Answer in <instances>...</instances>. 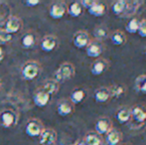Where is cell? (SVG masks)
<instances>
[{
  "label": "cell",
  "mask_w": 146,
  "mask_h": 145,
  "mask_svg": "<svg viewBox=\"0 0 146 145\" xmlns=\"http://www.w3.org/2000/svg\"><path fill=\"white\" fill-rule=\"evenodd\" d=\"M75 75V67L71 63L65 62L60 65L54 75V79L59 83H63L72 79Z\"/></svg>",
  "instance_id": "6da1fadb"
},
{
  "label": "cell",
  "mask_w": 146,
  "mask_h": 145,
  "mask_svg": "<svg viewBox=\"0 0 146 145\" xmlns=\"http://www.w3.org/2000/svg\"><path fill=\"white\" fill-rule=\"evenodd\" d=\"M41 73V67L36 61H28L21 69V75L26 81H33L39 77Z\"/></svg>",
  "instance_id": "7a4b0ae2"
},
{
  "label": "cell",
  "mask_w": 146,
  "mask_h": 145,
  "mask_svg": "<svg viewBox=\"0 0 146 145\" xmlns=\"http://www.w3.org/2000/svg\"><path fill=\"white\" fill-rule=\"evenodd\" d=\"M68 11V6L63 1H56L51 4L49 8V16L52 19L59 20L65 16V14Z\"/></svg>",
  "instance_id": "3957f363"
},
{
  "label": "cell",
  "mask_w": 146,
  "mask_h": 145,
  "mask_svg": "<svg viewBox=\"0 0 146 145\" xmlns=\"http://www.w3.org/2000/svg\"><path fill=\"white\" fill-rule=\"evenodd\" d=\"M17 123V115L11 109H5L0 113V124L4 128H11Z\"/></svg>",
  "instance_id": "277c9868"
},
{
  "label": "cell",
  "mask_w": 146,
  "mask_h": 145,
  "mask_svg": "<svg viewBox=\"0 0 146 145\" xmlns=\"http://www.w3.org/2000/svg\"><path fill=\"white\" fill-rule=\"evenodd\" d=\"M44 129L42 122L38 119H31L25 126V133L30 137H39Z\"/></svg>",
  "instance_id": "5b68a950"
},
{
  "label": "cell",
  "mask_w": 146,
  "mask_h": 145,
  "mask_svg": "<svg viewBox=\"0 0 146 145\" xmlns=\"http://www.w3.org/2000/svg\"><path fill=\"white\" fill-rule=\"evenodd\" d=\"M22 25H23V23H22V20L19 17L11 16L4 23V30L10 35H13V34L17 33L21 30Z\"/></svg>",
  "instance_id": "8992f818"
},
{
  "label": "cell",
  "mask_w": 146,
  "mask_h": 145,
  "mask_svg": "<svg viewBox=\"0 0 146 145\" xmlns=\"http://www.w3.org/2000/svg\"><path fill=\"white\" fill-rule=\"evenodd\" d=\"M58 46V39L54 35H46L42 38L40 43L41 50L46 53H51Z\"/></svg>",
  "instance_id": "52a82bcc"
},
{
  "label": "cell",
  "mask_w": 146,
  "mask_h": 145,
  "mask_svg": "<svg viewBox=\"0 0 146 145\" xmlns=\"http://www.w3.org/2000/svg\"><path fill=\"white\" fill-rule=\"evenodd\" d=\"M73 44L78 49L87 48L90 44V36L86 31H78L73 37Z\"/></svg>",
  "instance_id": "ba28073f"
},
{
  "label": "cell",
  "mask_w": 146,
  "mask_h": 145,
  "mask_svg": "<svg viewBox=\"0 0 146 145\" xmlns=\"http://www.w3.org/2000/svg\"><path fill=\"white\" fill-rule=\"evenodd\" d=\"M40 145L54 144L57 140V132L52 128H44L39 136Z\"/></svg>",
  "instance_id": "9c48e42d"
},
{
  "label": "cell",
  "mask_w": 146,
  "mask_h": 145,
  "mask_svg": "<svg viewBox=\"0 0 146 145\" xmlns=\"http://www.w3.org/2000/svg\"><path fill=\"white\" fill-rule=\"evenodd\" d=\"M51 99V95H48L46 91H44L42 89L37 91L35 95H33V101H34L35 105L38 107H45L49 103Z\"/></svg>",
  "instance_id": "30bf717a"
},
{
  "label": "cell",
  "mask_w": 146,
  "mask_h": 145,
  "mask_svg": "<svg viewBox=\"0 0 146 145\" xmlns=\"http://www.w3.org/2000/svg\"><path fill=\"white\" fill-rule=\"evenodd\" d=\"M102 51H104L102 45L98 41L90 43L86 48V52H87V55L90 58H98L102 54Z\"/></svg>",
  "instance_id": "8fae6325"
},
{
  "label": "cell",
  "mask_w": 146,
  "mask_h": 145,
  "mask_svg": "<svg viewBox=\"0 0 146 145\" xmlns=\"http://www.w3.org/2000/svg\"><path fill=\"white\" fill-rule=\"evenodd\" d=\"M73 111H74V105L69 101H62L57 105V112H58L60 116L65 117V116L72 114Z\"/></svg>",
  "instance_id": "7c38bea8"
},
{
  "label": "cell",
  "mask_w": 146,
  "mask_h": 145,
  "mask_svg": "<svg viewBox=\"0 0 146 145\" xmlns=\"http://www.w3.org/2000/svg\"><path fill=\"white\" fill-rule=\"evenodd\" d=\"M108 69V63L106 61L100 59V60H96V62L92 63V68H90V73L94 75H102Z\"/></svg>",
  "instance_id": "4fadbf2b"
},
{
  "label": "cell",
  "mask_w": 146,
  "mask_h": 145,
  "mask_svg": "<svg viewBox=\"0 0 146 145\" xmlns=\"http://www.w3.org/2000/svg\"><path fill=\"white\" fill-rule=\"evenodd\" d=\"M94 128H96V131L98 135L106 134L110 130V121L108 118H100L96 122Z\"/></svg>",
  "instance_id": "5bb4252c"
},
{
  "label": "cell",
  "mask_w": 146,
  "mask_h": 145,
  "mask_svg": "<svg viewBox=\"0 0 146 145\" xmlns=\"http://www.w3.org/2000/svg\"><path fill=\"white\" fill-rule=\"evenodd\" d=\"M94 101L98 103H106L110 99V89L106 87H100L94 93Z\"/></svg>",
  "instance_id": "9a60e30c"
},
{
  "label": "cell",
  "mask_w": 146,
  "mask_h": 145,
  "mask_svg": "<svg viewBox=\"0 0 146 145\" xmlns=\"http://www.w3.org/2000/svg\"><path fill=\"white\" fill-rule=\"evenodd\" d=\"M88 11L90 15L94 16V17H102V16H104V14H106V7L104 3H102V2L96 1V3H94Z\"/></svg>",
  "instance_id": "2e32d148"
},
{
  "label": "cell",
  "mask_w": 146,
  "mask_h": 145,
  "mask_svg": "<svg viewBox=\"0 0 146 145\" xmlns=\"http://www.w3.org/2000/svg\"><path fill=\"white\" fill-rule=\"evenodd\" d=\"M115 117L119 123H121V124L126 123L131 118L130 109H128L127 107H121L120 109L117 110V112L115 113Z\"/></svg>",
  "instance_id": "e0dca14e"
},
{
  "label": "cell",
  "mask_w": 146,
  "mask_h": 145,
  "mask_svg": "<svg viewBox=\"0 0 146 145\" xmlns=\"http://www.w3.org/2000/svg\"><path fill=\"white\" fill-rule=\"evenodd\" d=\"M131 111V117L133 118V120L138 123H143L146 120V111L143 109H141L140 107H133Z\"/></svg>",
  "instance_id": "ac0fdd59"
},
{
  "label": "cell",
  "mask_w": 146,
  "mask_h": 145,
  "mask_svg": "<svg viewBox=\"0 0 146 145\" xmlns=\"http://www.w3.org/2000/svg\"><path fill=\"white\" fill-rule=\"evenodd\" d=\"M36 44V36L31 32L24 34L21 38V46L24 49H31Z\"/></svg>",
  "instance_id": "d6986e66"
},
{
  "label": "cell",
  "mask_w": 146,
  "mask_h": 145,
  "mask_svg": "<svg viewBox=\"0 0 146 145\" xmlns=\"http://www.w3.org/2000/svg\"><path fill=\"white\" fill-rule=\"evenodd\" d=\"M86 95H87V93L83 89H77L70 95V101L73 105H79L86 99Z\"/></svg>",
  "instance_id": "ffe728a7"
},
{
  "label": "cell",
  "mask_w": 146,
  "mask_h": 145,
  "mask_svg": "<svg viewBox=\"0 0 146 145\" xmlns=\"http://www.w3.org/2000/svg\"><path fill=\"white\" fill-rule=\"evenodd\" d=\"M59 87H60V85L55 81V79H49V81H47L46 83L43 85L42 89L44 91H46L48 95H55V93H58Z\"/></svg>",
  "instance_id": "44dd1931"
},
{
  "label": "cell",
  "mask_w": 146,
  "mask_h": 145,
  "mask_svg": "<svg viewBox=\"0 0 146 145\" xmlns=\"http://www.w3.org/2000/svg\"><path fill=\"white\" fill-rule=\"evenodd\" d=\"M68 14L71 17L78 18L83 13V6L81 5L80 2H73L68 6Z\"/></svg>",
  "instance_id": "7402d4cb"
},
{
  "label": "cell",
  "mask_w": 146,
  "mask_h": 145,
  "mask_svg": "<svg viewBox=\"0 0 146 145\" xmlns=\"http://www.w3.org/2000/svg\"><path fill=\"white\" fill-rule=\"evenodd\" d=\"M106 140L108 145H117L121 140V134L115 129H110L106 133Z\"/></svg>",
  "instance_id": "603a6c76"
},
{
  "label": "cell",
  "mask_w": 146,
  "mask_h": 145,
  "mask_svg": "<svg viewBox=\"0 0 146 145\" xmlns=\"http://www.w3.org/2000/svg\"><path fill=\"white\" fill-rule=\"evenodd\" d=\"M127 1L125 0H119V1H115L111 6V11L114 15L117 16H122V14L124 13L125 8H126Z\"/></svg>",
  "instance_id": "cb8c5ba5"
},
{
  "label": "cell",
  "mask_w": 146,
  "mask_h": 145,
  "mask_svg": "<svg viewBox=\"0 0 146 145\" xmlns=\"http://www.w3.org/2000/svg\"><path fill=\"white\" fill-rule=\"evenodd\" d=\"M140 4H141V2H139V1L127 2L126 8H125L124 13L122 14V17H130V16H132L133 14L137 11V9L139 8Z\"/></svg>",
  "instance_id": "d4e9b609"
},
{
  "label": "cell",
  "mask_w": 146,
  "mask_h": 145,
  "mask_svg": "<svg viewBox=\"0 0 146 145\" xmlns=\"http://www.w3.org/2000/svg\"><path fill=\"white\" fill-rule=\"evenodd\" d=\"M125 39H126V37H125L124 33L122 31H119V30H117L114 33H112V35L110 36V41L115 46L123 45L125 43Z\"/></svg>",
  "instance_id": "484cf974"
},
{
  "label": "cell",
  "mask_w": 146,
  "mask_h": 145,
  "mask_svg": "<svg viewBox=\"0 0 146 145\" xmlns=\"http://www.w3.org/2000/svg\"><path fill=\"white\" fill-rule=\"evenodd\" d=\"M88 145H102V138L98 133H94V132H90L87 134L85 140Z\"/></svg>",
  "instance_id": "4316f807"
},
{
  "label": "cell",
  "mask_w": 146,
  "mask_h": 145,
  "mask_svg": "<svg viewBox=\"0 0 146 145\" xmlns=\"http://www.w3.org/2000/svg\"><path fill=\"white\" fill-rule=\"evenodd\" d=\"M139 24H140V21H139L137 18H132L128 21V23L126 24V31L130 34H135L138 32V28H139Z\"/></svg>",
  "instance_id": "83f0119b"
},
{
  "label": "cell",
  "mask_w": 146,
  "mask_h": 145,
  "mask_svg": "<svg viewBox=\"0 0 146 145\" xmlns=\"http://www.w3.org/2000/svg\"><path fill=\"white\" fill-rule=\"evenodd\" d=\"M135 87H136L137 91L146 95V75H140L137 77L136 81H135Z\"/></svg>",
  "instance_id": "f1b7e54d"
},
{
  "label": "cell",
  "mask_w": 146,
  "mask_h": 145,
  "mask_svg": "<svg viewBox=\"0 0 146 145\" xmlns=\"http://www.w3.org/2000/svg\"><path fill=\"white\" fill-rule=\"evenodd\" d=\"M125 91V89L123 85H116L111 87V89H110V97H120L121 95H123Z\"/></svg>",
  "instance_id": "f546056e"
},
{
  "label": "cell",
  "mask_w": 146,
  "mask_h": 145,
  "mask_svg": "<svg viewBox=\"0 0 146 145\" xmlns=\"http://www.w3.org/2000/svg\"><path fill=\"white\" fill-rule=\"evenodd\" d=\"M94 35L96 37L98 40H104L108 37V30L106 29L104 27L102 26H100V27H96L94 29Z\"/></svg>",
  "instance_id": "4dcf8cb0"
},
{
  "label": "cell",
  "mask_w": 146,
  "mask_h": 145,
  "mask_svg": "<svg viewBox=\"0 0 146 145\" xmlns=\"http://www.w3.org/2000/svg\"><path fill=\"white\" fill-rule=\"evenodd\" d=\"M13 36L8 34L4 29H0V45L7 44V43L11 42Z\"/></svg>",
  "instance_id": "1f68e13d"
},
{
  "label": "cell",
  "mask_w": 146,
  "mask_h": 145,
  "mask_svg": "<svg viewBox=\"0 0 146 145\" xmlns=\"http://www.w3.org/2000/svg\"><path fill=\"white\" fill-rule=\"evenodd\" d=\"M138 35L142 38H145L146 37V19L140 21V24H139V28H138Z\"/></svg>",
  "instance_id": "d6a6232c"
},
{
  "label": "cell",
  "mask_w": 146,
  "mask_h": 145,
  "mask_svg": "<svg viewBox=\"0 0 146 145\" xmlns=\"http://www.w3.org/2000/svg\"><path fill=\"white\" fill-rule=\"evenodd\" d=\"M80 3H81V5L83 6V8L85 7L88 10L94 3H96V1H94V0H83V1H81Z\"/></svg>",
  "instance_id": "836d02e7"
},
{
  "label": "cell",
  "mask_w": 146,
  "mask_h": 145,
  "mask_svg": "<svg viewBox=\"0 0 146 145\" xmlns=\"http://www.w3.org/2000/svg\"><path fill=\"white\" fill-rule=\"evenodd\" d=\"M23 3H24V5H26L27 7H35V6L40 4V1H38V0H26Z\"/></svg>",
  "instance_id": "e575fe53"
},
{
  "label": "cell",
  "mask_w": 146,
  "mask_h": 145,
  "mask_svg": "<svg viewBox=\"0 0 146 145\" xmlns=\"http://www.w3.org/2000/svg\"><path fill=\"white\" fill-rule=\"evenodd\" d=\"M3 59H4V51H3V49L0 47V62L3 61Z\"/></svg>",
  "instance_id": "d590c367"
},
{
  "label": "cell",
  "mask_w": 146,
  "mask_h": 145,
  "mask_svg": "<svg viewBox=\"0 0 146 145\" xmlns=\"http://www.w3.org/2000/svg\"><path fill=\"white\" fill-rule=\"evenodd\" d=\"M77 145H88L87 143H86V142L85 141H80L79 142V143H78Z\"/></svg>",
  "instance_id": "8d00e7d4"
},
{
  "label": "cell",
  "mask_w": 146,
  "mask_h": 145,
  "mask_svg": "<svg viewBox=\"0 0 146 145\" xmlns=\"http://www.w3.org/2000/svg\"><path fill=\"white\" fill-rule=\"evenodd\" d=\"M42 145H54V144H42Z\"/></svg>",
  "instance_id": "74e56055"
},
{
  "label": "cell",
  "mask_w": 146,
  "mask_h": 145,
  "mask_svg": "<svg viewBox=\"0 0 146 145\" xmlns=\"http://www.w3.org/2000/svg\"><path fill=\"white\" fill-rule=\"evenodd\" d=\"M145 58H146V50H145Z\"/></svg>",
  "instance_id": "f35d334b"
},
{
  "label": "cell",
  "mask_w": 146,
  "mask_h": 145,
  "mask_svg": "<svg viewBox=\"0 0 146 145\" xmlns=\"http://www.w3.org/2000/svg\"><path fill=\"white\" fill-rule=\"evenodd\" d=\"M0 85H1V79H0Z\"/></svg>",
  "instance_id": "ab89813d"
}]
</instances>
